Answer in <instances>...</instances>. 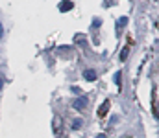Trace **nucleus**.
Wrapping results in <instances>:
<instances>
[{
	"instance_id": "f257e3e1",
	"label": "nucleus",
	"mask_w": 159,
	"mask_h": 138,
	"mask_svg": "<svg viewBox=\"0 0 159 138\" xmlns=\"http://www.w3.org/2000/svg\"><path fill=\"white\" fill-rule=\"evenodd\" d=\"M87 103H89V99H87L85 96H80L78 99H74V103H72V107H74L76 111H83V109L87 107Z\"/></svg>"
},
{
	"instance_id": "f03ea898",
	"label": "nucleus",
	"mask_w": 159,
	"mask_h": 138,
	"mask_svg": "<svg viewBox=\"0 0 159 138\" xmlns=\"http://www.w3.org/2000/svg\"><path fill=\"white\" fill-rule=\"evenodd\" d=\"M70 9H72V2H70V0L59 2V11H70Z\"/></svg>"
},
{
	"instance_id": "7ed1b4c3",
	"label": "nucleus",
	"mask_w": 159,
	"mask_h": 138,
	"mask_svg": "<svg viewBox=\"0 0 159 138\" xmlns=\"http://www.w3.org/2000/svg\"><path fill=\"white\" fill-rule=\"evenodd\" d=\"M83 79H87V81H94V79H96V72L91 70V68L85 70V72H83Z\"/></svg>"
},
{
	"instance_id": "20e7f679",
	"label": "nucleus",
	"mask_w": 159,
	"mask_h": 138,
	"mask_svg": "<svg viewBox=\"0 0 159 138\" xmlns=\"http://www.w3.org/2000/svg\"><path fill=\"white\" fill-rule=\"evenodd\" d=\"M81 125H83L81 120H74V122H72V129H81Z\"/></svg>"
},
{
	"instance_id": "39448f33",
	"label": "nucleus",
	"mask_w": 159,
	"mask_h": 138,
	"mask_svg": "<svg viewBox=\"0 0 159 138\" xmlns=\"http://www.w3.org/2000/svg\"><path fill=\"white\" fill-rule=\"evenodd\" d=\"M126 22H128V19H126V17H120L119 22H117V26H119V28H120V26L124 28V26H126Z\"/></svg>"
},
{
	"instance_id": "423d86ee",
	"label": "nucleus",
	"mask_w": 159,
	"mask_h": 138,
	"mask_svg": "<svg viewBox=\"0 0 159 138\" xmlns=\"http://www.w3.org/2000/svg\"><path fill=\"white\" fill-rule=\"evenodd\" d=\"M126 57H128V48H124V52H122V53H120V59H122V61H124V59H126Z\"/></svg>"
},
{
	"instance_id": "0eeeda50",
	"label": "nucleus",
	"mask_w": 159,
	"mask_h": 138,
	"mask_svg": "<svg viewBox=\"0 0 159 138\" xmlns=\"http://www.w3.org/2000/svg\"><path fill=\"white\" fill-rule=\"evenodd\" d=\"M107 105H109V103H107V101H106V103H104V105H102V109H100V116H102V114H104V112H106V109H107Z\"/></svg>"
},
{
	"instance_id": "6e6552de",
	"label": "nucleus",
	"mask_w": 159,
	"mask_h": 138,
	"mask_svg": "<svg viewBox=\"0 0 159 138\" xmlns=\"http://www.w3.org/2000/svg\"><path fill=\"white\" fill-rule=\"evenodd\" d=\"M115 83H117V85H119V83H120V74H119V72L115 74Z\"/></svg>"
},
{
	"instance_id": "1a4fd4ad",
	"label": "nucleus",
	"mask_w": 159,
	"mask_h": 138,
	"mask_svg": "<svg viewBox=\"0 0 159 138\" xmlns=\"http://www.w3.org/2000/svg\"><path fill=\"white\" fill-rule=\"evenodd\" d=\"M0 37H2V24H0Z\"/></svg>"
},
{
	"instance_id": "9d476101",
	"label": "nucleus",
	"mask_w": 159,
	"mask_h": 138,
	"mask_svg": "<svg viewBox=\"0 0 159 138\" xmlns=\"http://www.w3.org/2000/svg\"><path fill=\"white\" fill-rule=\"evenodd\" d=\"M2 85H4V83H2V79H0V90H2Z\"/></svg>"
},
{
	"instance_id": "9b49d317",
	"label": "nucleus",
	"mask_w": 159,
	"mask_h": 138,
	"mask_svg": "<svg viewBox=\"0 0 159 138\" xmlns=\"http://www.w3.org/2000/svg\"><path fill=\"white\" fill-rule=\"evenodd\" d=\"M98 138H106V136H104V135H100V136H98Z\"/></svg>"
}]
</instances>
